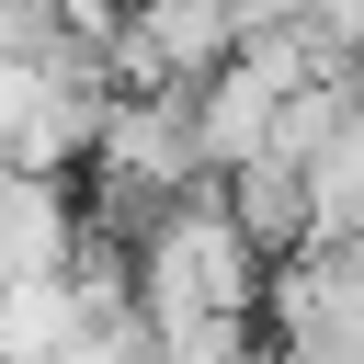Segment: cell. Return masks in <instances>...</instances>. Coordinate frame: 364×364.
Masks as SVG:
<instances>
[{
	"instance_id": "cell-1",
	"label": "cell",
	"mask_w": 364,
	"mask_h": 364,
	"mask_svg": "<svg viewBox=\"0 0 364 364\" xmlns=\"http://www.w3.org/2000/svg\"><path fill=\"white\" fill-rule=\"evenodd\" d=\"M102 57L136 91H193V80H216L239 57V11L228 0H125L114 34H102Z\"/></svg>"
},
{
	"instance_id": "cell-2",
	"label": "cell",
	"mask_w": 364,
	"mask_h": 364,
	"mask_svg": "<svg viewBox=\"0 0 364 364\" xmlns=\"http://www.w3.org/2000/svg\"><path fill=\"white\" fill-rule=\"evenodd\" d=\"M216 193H228V216L250 228V250H262V262H284V250H307V239H318V182H307V159H296V148H250L239 171H216Z\"/></svg>"
},
{
	"instance_id": "cell-3",
	"label": "cell",
	"mask_w": 364,
	"mask_h": 364,
	"mask_svg": "<svg viewBox=\"0 0 364 364\" xmlns=\"http://www.w3.org/2000/svg\"><path fill=\"white\" fill-rule=\"evenodd\" d=\"M296 23L318 57H364V0H296Z\"/></svg>"
},
{
	"instance_id": "cell-4",
	"label": "cell",
	"mask_w": 364,
	"mask_h": 364,
	"mask_svg": "<svg viewBox=\"0 0 364 364\" xmlns=\"http://www.w3.org/2000/svg\"><path fill=\"white\" fill-rule=\"evenodd\" d=\"M239 11V34H262V23H296V0H228Z\"/></svg>"
}]
</instances>
